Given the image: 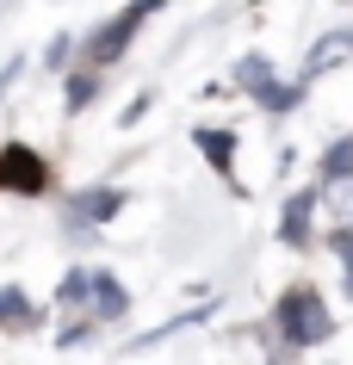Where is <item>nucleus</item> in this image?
I'll list each match as a JSON object with an SVG mask.
<instances>
[{"mask_svg": "<svg viewBox=\"0 0 353 365\" xmlns=\"http://www.w3.org/2000/svg\"><path fill=\"white\" fill-rule=\"evenodd\" d=\"M322 334H329V309H322V297H316L310 285L285 291V304H279V341H285V353L322 341Z\"/></svg>", "mask_w": 353, "mask_h": 365, "instance_id": "obj_1", "label": "nucleus"}, {"mask_svg": "<svg viewBox=\"0 0 353 365\" xmlns=\"http://www.w3.org/2000/svg\"><path fill=\"white\" fill-rule=\"evenodd\" d=\"M62 304L87 309V328H93V322L124 316V291L112 285V272H68V279H62Z\"/></svg>", "mask_w": 353, "mask_h": 365, "instance_id": "obj_2", "label": "nucleus"}, {"mask_svg": "<svg viewBox=\"0 0 353 365\" xmlns=\"http://www.w3.org/2000/svg\"><path fill=\"white\" fill-rule=\"evenodd\" d=\"M155 6H161V0H131L112 25H99V38H87V68H106V62L124 56V50H131V38L143 31V19H149Z\"/></svg>", "mask_w": 353, "mask_h": 365, "instance_id": "obj_3", "label": "nucleus"}, {"mask_svg": "<svg viewBox=\"0 0 353 365\" xmlns=\"http://www.w3.org/2000/svg\"><path fill=\"white\" fill-rule=\"evenodd\" d=\"M235 87L255 99L260 112H285V106H297V87H279L273 68H267V56H242V62H235Z\"/></svg>", "mask_w": 353, "mask_h": 365, "instance_id": "obj_4", "label": "nucleus"}, {"mask_svg": "<svg viewBox=\"0 0 353 365\" xmlns=\"http://www.w3.org/2000/svg\"><path fill=\"white\" fill-rule=\"evenodd\" d=\"M44 180H50L44 155H31L25 143H6V149H0V186H13V192H44Z\"/></svg>", "mask_w": 353, "mask_h": 365, "instance_id": "obj_5", "label": "nucleus"}, {"mask_svg": "<svg viewBox=\"0 0 353 365\" xmlns=\"http://www.w3.org/2000/svg\"><path fill=\"white\" fill-rule=\"evenodd\" d=\"M310 211H316V192H297L285 211H279V235L285 242H310Z\"/></svg>", "mask_w": 353, "mask_h": 365, "instance_id": "obj_6", "label": "nucleus"}, {"mask_svg": "<svg viewBox=\"0 0 353 365\" xmlns=\"http://www.w3.org/2000/svg\"><path fill=\"white\" fill-rule=\"evenodd\" d=\"M193 143L205 149V161H211L217 173L235 168V136H230V130H193Z\"/></svg>", "mask_w": 353, "mask_h": 365, "instance_id": "obj_7", "label": "nucleus"}, {"mask_svg": "<svg viewBox=\"0 0 353 365\" xmlns=\"http://www.w3.org/2000/svg\"><path fill=\"white\" fill-rule=\"evenodd\" d=\"M353 56V31H341V38H322L310 50V62H304V75H322V68H329V62H347Z\"/></svg>", "mask_w": 353, "mask_h": 365, "instance_id": "obj_8", "label": "nucleus"}, {"mask_svg": "<svg viewBox=\"0 0 353 365\" xmlns=\"http://www.w3.org/2000/svg\"><path fill=\"white\" fill-rule=\"evenodd\" d=\"M38 316H31V304H25V291L19 285H6L0 291V328H31Z\"/></svg>", "mask_w": 353, "mask_h": 365, "instance_id": "obj_9", "label": "nucleus"}, {"mask_svg": "<svg viewBox=\"0 0 353 365\" xmlns=\"http://www.w3.org/2000/svg\"><path fill=\"white\" fill-rule=\"evenodd\" d=\"M118 205H124V192H81V198H75V217H87V223H106Z\"/></svg>", "mask_w": 353, "mask_h": 365, "instance_id": "obj_10", "label": "nucleus"}, {"mask_svg": "<svg viewBox=\"0 0 353 365\" xmlns=\"http://www.w3.org/2000/svg\"><path fill=\"white\" fill-rule=\"evenodd\" d=\"M93 93H99V81L87 75V68H81V75L68 81V112H81V106H87V99H93Z\"/></svg>", "mask_w": 353, "mask_h": 365, "instance_id": "obj_11", "label": "nucleus"}]
</instances>
